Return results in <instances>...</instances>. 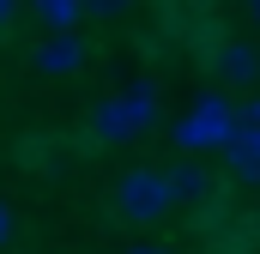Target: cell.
<instances>
[{
    "instance_id": "6da1fadb",
    "label": "cell",
    "mask_w": 260,
    "mask_h": 254,
    "mask_svg": "<svg viewBox=\"0 0 260 254\" xmlns=\"http://www.w3.org/2000/svg\"><path fill=\"white\" fill-rule=\"evenodd\" d=\"M115 200H121V212H127L133 224H151V218H164V212L176 206L170 170H127V176L115 182Z\"/></svg>"
},
{
    "instance_id": "7a4b0ae2",
    "label": "cell",
    "mask_w": 260,
    "mask_h": 254,
    "mask_svg": "<svg viewBox=\"0 0 260 254\" xmlns=\"http://www.w3.org/2000/svg\"><path fill=\"white\" fill-rule=\"evenodd\" d=\"M230 109H224V97H206L194 115H182V127H176V145L182 151H200V145H224V133H230Z\"/></svg>"
},
{
    "instance_id": "3957f363",
    "label": "cell",
    "mask_w": 260,
    "mask_h": 254,
    "mask_svg": "<svg viewBox=\"0 0 260 254\" xmlns=\"http://www.w3.org/2000/svg\"><path fill=\"white\" fill-rule=\"evenodd\" d=\"M212 67H218V79H224V85H248V79H260V55L248 49V43H224Z\"/></svg>"
},
{
    "instance_id": "277c9868",
    "label": "cell",
    "mask_w": 260,
    "mask_h": 254,
    "mask_svg": "<svg viewBox=\"0 0 260 254\" xmlns=\"http://www.w3.org/2000/svg\"><path fill=\"white\" fill-rule=\"evenodd\" d=\"M37 67H43V73H73V67H79V37H73V30H55V37L37 49Z\"/></svg>"
},
{
    "instance_id": "5b68a950",
    "label": "cell",
    "mask_w": 260,
    "mask_h": 254,
    "mask_svg": "<svg viewBox=\"0 0 260 254\" xmlns=\"http://www.w3.org/2000/svg\"><path fill=\"white\" fill-rule=\"evenodd\" d=\"M37 6V18L49 24V30H73L79 18H85V0H30Z\"/></svg>"
},
{
    "instance_id": "8992f818",
    "label": "cell",
    "mask_w": 260,
    "mask_h": 254,
    "mask_svg": "<svg viewBox=\"0 0 260 254\" xmlns=\"http://www.w3.org/2000/svg\"><path fill=\"white\" fill-rule=\"evenodd\" d=\"M170 188H176V200H200V194L212 188V176H206L200 164H176V170H170Z\"/></svg>"
},
{
    "instance_id": "52a82bcc",
    "label": "cell",
    "mask_w": 260,
    "mask_h": 254,
    "mask_svg": "<svg viewBox=\"0 0 260 254\" xmlns=\"http://www.w3.org/2000/svg\"><path fill=\"white\" fill-rule=\"evenodd\" d=\"M85 12L91 18H115V12H127V0H85Z\"/></svg>"
},
{
    "instance_id": "ba28073f",
    "label": "cell",
    "mask_w": 260,
    "mask_h": 254,
    "mask_svg": "<svg viewBox=\"0 0 260 254\" xmlns=\"http://www.w3.org/2000/svg\"><path fill=\"white\" fill-rule=\"evenodd\" d=\"M236 121H248V127H260V97H254V103H242V109H236Z\"/></svg>"
},
{
    "instance_id": "9c48e42d",
    "label": "cell",
    "mask_w": 260,
    "mask_h": 254,
    "mask_svg": "<svg viewBox=\"0 0 260 254\" xmlns=\"http://www.w3.org/2000/svg\"><path fill=\"white\" fill-rule=\"evenodd\" d=\"M12 242V212H6V200H0V248Z\"/></svg>"
},
{
    "instance_id": "30bf717a",
    "label": "cell",
    "mask_w": 260,
    "mask_h": 254,
    "mask_svg": "<svg viewBox=\"0 0 260 254\" xmlns=\"http://www.w3.org/2000/svg\"><path fill=\"white\" fill-rule=\"evenodd\" d=\"M12 12H18V0H0V30L12 24Z\"/></svg>"
},
{
    "instance_id": "8fae6325",
    "label": "cell",
    "mask_w": 260,
    "mask_h": 254,
    "mask_svg": "<svg viewBox=\"0 0 260 254\" xmlns=\"http://www.w3.org/2000/svg\"><path fill=\"white\" fill-rule=\"evenodd\" d=\"M242 6H248V18H254V24H260V0H242Z\"/></svg>"
},
{
    "instance_id": "7c38bea8",
    "label": "cell",
    "mask_w": 260,
    "mask_h": 254,
    "mask_svg": "<svg viewBox=\"0 0 260 254\" xmlns=\"http://www.w3.org/2000/svg\"><path fill=\"white\" fill-rule=\"evenodd\" d=\"M133 254H164V248H133Z\"/></svg>"
}]
</instances>
